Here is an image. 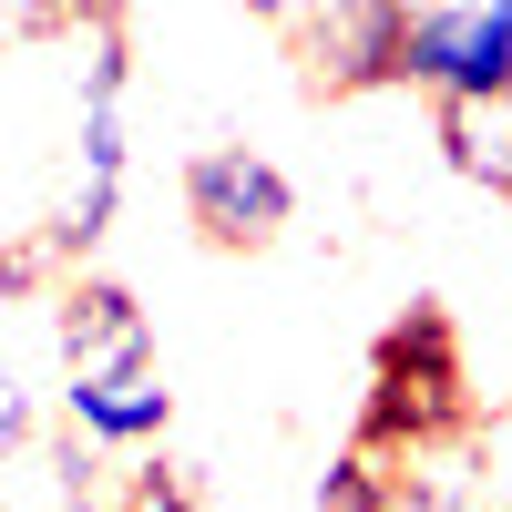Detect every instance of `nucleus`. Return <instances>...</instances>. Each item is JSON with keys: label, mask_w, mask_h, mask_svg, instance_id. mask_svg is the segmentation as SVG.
Instances as JSON below:
<instances>
[{"label": "nucleus", "mask_w": 512, "mask_h": 512, "mask_svg": "<svg viewBox=\"0 0 512 512\" xmlns=\"http://www.w3.org/2000/svg\"><path fill=\"white\" fill-rule=\"evenodd\" d=\"M472 431V359H461V328L441 297H410V318L379 328L369 349V390H359V441L420 461V451H451Z\"/></svg>", "instance_id": "nucleus-1"}, {"label": "nucleus", "mask_w": 512, "mask_h": 512, "mask_svg": "<svg viewBox=\"0 0 512 512\" xmlns=\"http://www.w3.org/2000/svg\"><path fill=\"white\" fill-rule=\"evenodd\" d=\"M185 226L205 246H226V256H256V246H277L297 226V185L256 144H205L185 164Z\"/></svg>", "instance_id": "nucleus-2"}, {"label": "nucleus", "mask_w": 512, "mask_h": 512, "mask_svg": "<svg viewBox=\"0 0 512 512\" xmlns=\"http://www.w3.org/2000/svg\"><path fill=\"white\" fill-rule=\"evenodd\" d=\"M400 82H420L431 103L512 82V0H420L400 21Z\"/></svg>", "instance_id": "nucleus-3"}, {"label": "nucleus", "mask_w": 512, "mask_h": 512, "mask_svg": "<svg viewBox=\"0 0 512 512\" xmlns=\"http://www.w3.org/2000/svg\"><path fill=\"white\" fill-rule=\"evenodd\" d=\"M400 0H308L297 11V62L308 93H379L400 82Z\"/></svg>", "instance_id": "nucleus-4"}, {"label": "nucleus", "mask_w": 512, "mask_h": 512, "mask_svg": "<svg viewBox=\"0 0 512 512\" xmlns=\"http://www.w3.org/2000/svg\"><path fill=\"white\" fill-rule=\"evenodd\" d=\"M52 328H62V369H154V328L134 308V287L113 277H62L52 287Z\"/></svg>", "instance_id": "nucleus-5"}, {"label": "nucleus", "mask_w": 512, "mask_h": 512, "mask_svg": "<svg viewBox=\"0 0 512 512\" xmlns=\"http://www.w3.org/2000/svg\"><path fill=\"white\" fill-rule=\"evenodd\" d=\"M62 420H72V441H93V451H144L175 431V390H164L154 369H62Z\"/></svg>", "instance_id": "nucleus-6"}, {"label": "nucleus", "mask_w": 512, "mask_h": 512, "mask_svg": "<svg viewBox=\"0 0 512 512\" xmlns=\"http://www.w3.org/2000/svg\"><path fill=\"white\" fill-rule=\"evenodd\" d=\"M113 205H123V103H82V175L62 195V216L41 226L62 256H93L113 236Z\"/></svg>", "instance_id": "nucleus-7"}, {"label": "nucleus", "mask_w": 512, "mask_h": 512, "mask_svg": "<svg viewBox=\"0 0 512 512\" xmlns=\"http://www.w3.org/2000/svg\"><path fill=\"white\" fill-rule=\"evenodd\" d=\"M441 154H451L461 185L512 195V82H492V93H441Z\"/></svg>", "instance_id": "nucleus-8"}, {"label": "nucleus", "mask_w": 512, "mask_h": 512, "mask_svg": "<svg viewBox=\"0 0 512 512\" xmlns=\"http://www.w3.org/2000/svg\"><path fill=\"white\" fill-rule=\"evenodd\" d=\"M390 472H400L390 451H369V441H349V451H338L328 472H318V512H369V502H379V482H390Z\"/></svg>", "instance_id": "nucleus-9"}, {"label": "nucleus", "mask_w": 512, "mask_h": 512, "mask_svg": "<svg viewBox=\"0 0 512 512\" xmlns=\"http://www.w3.org/2000/svg\"><path fill=\"white\" fill-rule=\"evenodd\" d=\"M369 512H482V502L461 492V472H420V461H400V472L379 482Z\"/></svg>", "instance_id": "nucleus-10"}, {"label": "nucleus", "mask_w": 512, "mask_h": 512, "mask_svg": "<svg viewBox=\"0 0 512 512\" xmlns=\"http://www.w3.org/2000/svg\"><path fill=\"white\" fill-rule=\"evenodd\" d=\"M41 287H62V246L52 236H0V308L41 297Z\"/></svg>", "instance_id": "nucleus-11"}, {"label": "nucleus", "mask_w": 512, "mask_h": 512, "mask_svg": "<svg viewBox=\"0 0 512 512\" xmlns=\"http://www.w3.org/2000/svg\"><path fill=\"white\" fill-rule=\"evenodd\" d=\"M113 512H205V492H195V472H175V461H144V472L113 492Z\"/></svg>", "instance_id": "nucleus-12"}, {"label": "nucleus", "mask_w": 512, "mask_h": 512, "mask_svg": "<svg viewBox=\"0 0 512 512\" xmlns=\"http://www.w3.org/2000/svg\"><path fill=\"white\" fill-rule=\"evenodd\" d=\"M256 21H277V31H297V11H308V0H246Z\"/></svg>", "instance_id": "nucleus-13"}, {"label": "nucleus", "mask_w": 512, "mask_h": 512, "mask_svg": "<svg viewBox=\"0 0 512 512\" xmlns=\"http://www.w3.org/2000/svg\"><path fill=\"white\" fill-rule=\"evenodd\" d=\"M400 11H420V0H400Z\"/></svg>", "instance_id": "nucleus-14"}, {"label": "nucleus", "mask_w": 512, "mask_h": 512, "mask_svg": "<svg viewBox=\"0 0 512 512\" xmlns=\"http://www.w3.org/2000/svg\"><path fill=\"white\" fill-rule=\"evenodd\" d=\"M502 205H512V195H502Z\"/></svg>", "instance_id": "nucleus-15"}]
</instances>
